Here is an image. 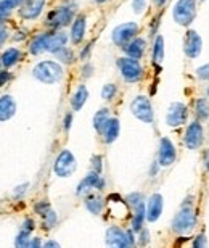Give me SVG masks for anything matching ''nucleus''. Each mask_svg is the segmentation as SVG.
<instances>
[{"label": "nucleus", "mask_w": 209, "mask_h": 248, "mask_svg": "<svg viewBox=\"0 0 209 248\" xmlns=\"http://www.w3.org/2000/svg\"><path fill=\"white\" fill-rule=\"evenodd\" d=\"M198 217L195 213V197L188 195L182 202L180 210L171 221V229L177 235H187L196 227Z\"/></svg>", "instance_id": "obj_1"}, {"label": "nucleus", "mask_w": 209, "mask_h": 248, "mask_svg": "<svg viewBox=\"0 0 209 248\" xmlns=\"http://www.w3.org/2000/svg\"><path fill=\"white\" fill-rule=\"evenodd\" d=\"M32 76L41 81L42 84H57L63 79L64 76V69L61 66V63L55 62V60H44L39 62L36 66L32 68Z\"/></svg>", "instance_id": "obj_2"}, {"label": "nucleus", "mask_w": 209, "mask_h": 248, "mask_svg": "<svg viewBox=\"0 0 209 248\" xmlns=\"http://www.w3.org/2000/svg\"><path fill=\"white\" fill-rule=\"evenodd\" d=\"M76 16V5H61V7H57L52 12H48L45 26L52 31H60V29L73 24Z\"/></svg>", "instance_id": "obj_3"}, {"label": "nucleus", "mask_w": 209, "mask_h": 248, "mask_svg": "<svg viewBox=\"0 0 209 248\" xmlns=\"http://www.w3.org/2000/svg\"><path fill=\"white\" fill-rule=\"evenodd\" d=\"M104 244L106 248H134L135 247L134 231H126L119 226H109L104 234Z\"/></svg>", "instance_id": "obj_4"}, {"label": "nucleus", "mask_w": 209, "mask_h": 248, "mask_svg": "<svg viewBox=\"0 0 209 248\" xmlns=\"http://www.w3.org/2000/svg\"><path fill=\"white\" fill-rule=\"evenodd\" d=\"M198 13V2L196 0H177L172 8V18L176 24L182 28H188L195 21Z\"/></svg>", "instance_id": "obj_5"}, {"label": "nucleus", "mask_w": 209, "mask_h": 248, "mask_svg": "<svg viewBox=\"0 0 209 248\" xmlns=\"http://www.w3.org/2000/svg\"><path fill=\"white\" fill-rule=\"evenodd\" d=\"M116 66L124 81L131 82V84L140 81L143 78V73H145V69H143L140 62L134 60V58H129V57H119L116 60Z\"/></svg>", "instance_id": "obj_6"}, {"label": "nucleus", "mask_w": 209, "mask_h": 248, "mask_svg": "<svg viewBox=\"0 0 209 248\" xmlns=\"http://www.w3.org/2000/svg\"><path fill=\"white\" fill-rule=\"evenodd\" d=\"M138 32H140V26H138V23H135V21L122 23V24H119V26H116L113 29L111 41L116 47L124 48L129 42L134 41L135 37H138L137 36Z\"/></svg>", "instance_id": "obj_7"}, {"label": "nucleus", "mask_w": 209, "mask_h": 248, "mask_svg": "<svg viewBox=\"0 0 209 248\" xmlns=\"http://www.w3.org/2000/svg\"><path fill=\"white\" fill-rule=\"evenodd\" d=\"M76 168H77V161H76V156L73 155L71 150H61L58 153V156L55 158V163H53V172L57 174L58 177H69L76 172Z\"/></svg>", "instance_id": "obj_8"}, {"label": "nucleus", "mask_w": 209, "mask_h": 248, "mask_svg": "<svg viewBox=\"0 0 209 248\" xmlns=\"http://www.w3.org/2000/svg\"><path fill=\"white\" fill-rule=\"evenodd\" d=\"M131 113L138 121L151 124L155 121V111H153L151 100L147 95H137L131 102Z\"/></svg>", "instance_id": "obj_9"}, {"label": "nucleus", "mask_w": 209, "mask_h": 248, "mask_svg": "<svg viewBox=\"0 0 209 248\" xmlns=\"http://www.w3.org/2000/svg\"><path fill=\"white\" fill-rule=\"evenodd\" d=\"M205 142V126L200 121H192L183 134V145L188 150H198Z\"/></svg>", "instance_id": "obj_10"}, {"label": "nucleus", "mask_w": 209, "mask_h": 248, "mask_svg": "<svg viewBox=\"0 0 209 248\" xmlns=\"http://www.w3.org/2000/svg\"><path fill=\"white\" fill-rule=\"evenodd\" d=\"M188 121V107L183 102H172L166 113V124L169 127H180Z\"/></svg>", "instance_id": "obj_11"}, {"label": "nucleus", "mask_w": 209, "mask_h": 248, "mask_svg": "<svg viewBox=\"0 0 209 248\" xmlns=\"http://www.w3.org/2000/svg\"><path fill=\"white\" fill-rule=\"evenodd\" d=\"M104 186H106V182H104L102 174H98V172H95V171H90L81 182H79L76 195L77 197H87L89 193H92L95 190H103Z\"/></svg>", "instance_id": "obj_12"}, {"label": "nucleus", "mask_w": 209, "mask_h": 248, "mask_svg": "<svg viewBox=\"0 0 209 248\" xmlns=\"http://www.w3.org/2000/svg\"><path fill=\"white\" fill-rule=\"evenodd\" d=\"M203 52V37L198 34L195 29H188L183 37V53L187 58L195 60L201 55Z\"/></svg>", "instance_id": "obj_13"}, {"label": "nucleus", "mask_w": 209, "mask_h": 248, "mask_svg": "<svg viewBox=\"0 0 209 248\" xmlns=\"http://www.w3.org/2000/svg\"><path fill=\"white\" fill-rule=\"evenodd\" d=\"M177 160V150L176 145L169 137L159 139V147H158V163L161 168L171 166L174 161Z\"/></svg>", "instance_id": "obj_14"}, {"label": "nucleus", "mask_w": 209, "mask_h": 248, "mask_svg": "<svg viewBox=\"0 0 209 248\" xmlns=\"http://www.w3.org/2000/svg\"><path fill=\"white\" fill-rule=\"evenodd\" d=\"M47 0H24V3L19 7V16L26 21H34L42 15L45 8Z\"/></svg>", "instance_id": "obj_15"}, {"label": "nucleus", "mask_w": 209, "mask_h": 248, "mask_svg": "<svg viewBox=\"0 0 209 248\" xmlns=\"http://www.w3.org/2000/svg\"><path fill=\"white\" fill-rule=\"evenodd\" d=\"M86 31H87V16L84 13H79L71 24L69 41H71L74 46H79V44L84 41V37H86Z\"/></svg>", "instance_id": "obj_16"}, {"label": "nucleus", "mask_w": 209, "mask_h": 248, "mask_svg": "<svg viewBox=\"0 0 209 248\" xmlns=\"http://www.w3.org/2000/svg\"><path fill=\"white\" fill-rule=\"evenodd\" d=\"M147 221L148 222H156L159 216L163 215L164 208V198L161 193H153L147 202Z\"/></svg>", "instance_id": "obj_17"}, {"label": "nucleus", "mask_w": 209, "mask_h": 248, "mask_svg": "<svg viewBox=\"0 0 209 248\" xmlns=\"http://www.w3.org/2000/svg\"><path fill=\"white\" fill-rule=\"evenodd\" d=\"M122 50H124V53H126V57L140 62L143 58V55H145V52H147V41L143 37H135L134 41L129 42Z\"/></svg>", "instance_id": "obj_18"}, {"label": "nucleus", "mask_w": 209, "mask_h": 248, "mask_svg": "<svg viewBox=\"0 0 209 248\" xmlns=\"http://www.w3.org/2000/svg\"><path fill=\"white\" fill-rule=\"evenodd\" d=\"M16 113V102L12 95H0V123L12 120Z\"/></svg>", "instance_id": "obj_19"}, {"label": "nucleus", "mask_w": 209, "mask_h": 248, "mask_svg": "<svg viewBox=\"0 0 209 248\" xmlns=\"http://www.w3.org/2000/svg\"><path fill=\"white\" fill-rule=\"evenodd\" d=\"M50 36H52V31H45V32H41V34H37V36H34L31 44H29V52H31V55H41V53L47 52Z\"/></svg>", "instance_id": "obj_20"}, {"label": "nucleus", "mask_w": 209, "mask_h": 248, "mask_svg": "<svg viewBox=\"0 0 209 248\" xmlns=\"http://www.w3.org/2000/svg\"><path fill=\"white\" fill-rule=\"evenodd\" d=\"M69 41V36L64 31H52V36L48 39V46H47V52L50 53H57L61 48L66 47V44Z\"/></svg>", "instance_id": "obj_21"}, {"label": "nucleus", "mask_w": 209, "mask_h": 248, "mask_svg": "<svg viewBox=\"0 0 209 248\" xmlns=\"http://www.w3.org/2000/svg\"><path fill=\"white\" fill-rule=\"evenodd\" d=\"M87 100H89V89L86 84H81V86H77V89L71 95V100H69L73 111H81L84 105L87 103Z\"/></svg>", "instance_id": "obj_22"}, {"label": "nucleus", "mask_w": 209, "mask_h": 248, "mask_svg": "<svg viewBox=\"0 0 209 248\" xmlns=\"http://www.w3.org/2000/svg\"><path fill=\"white\" fill-rule=\"evenodd\" d=\"M119 131H121V124H119V120L118 118H109V121L106 123V126H104L102 136H103V140L104 143H113L116 142V139L119 137Z\"/></svg>", "instance_id": "obj_23"}, {"label": "nucleus", "mask_w": 209, "mask_h": 248, "mask_svg": "<svg viewBox=\"0 0 209 248\" xmlns=\"http://www.w3.org/2000/svg\"><path fill=\"white\" fill-rule=\"evenodd\" d=\"M21 58H23V52L16 47H12L2 52V55H0V64H2L5 69H8V68H13L18 62H21Z\"/></svg>", "instance_id": "obj_24"}, {"label": "nucleus", "mask_w": 209, "mask_h": 248, "mask_svg": "<svg viewBox=\"0 0 209 248\" xmlns=\"http://www.w3.org/2000/svg\"><path fill=\"white\" fill-rule=\"evenodd\" d=\"M193 113H195L196 121L206 123L209 120V100L206 97H198L193 103Z\"/></svg>", "instance_id": "obj_25"}, {"label": "nucleus", "mask_w": 209, "mask_h": 248, "mask_svg": "<svg viewBox=\"0 0 209 248\" xmlns=\"http://www.w3.org/2000/svg\"><path fill=\"white\" fill-rule=\"evenodd\" d=\"M84 205H86V208L92 213V215L98 216L103 211L104 202L100 195H97L95 192H92V193H89L87 197H84Z\"/></svg>", "instance_id": "obj_26"}, {"label": "nucleus", "mask_w": 209, "mask_h": 248, "mask_svg": "<svg viewBox=\"0 0 209 248\" xmlns=\"http://www.w3.org/2000/svg\"><path fill=\"white\" fill-rule=\"evenodd\" d=\"M145 221H147V206H145V203H142V205H138L137 208H134L132 227H131V229L134 232H140L143 229Z\"/></svg>", "instance_id": "obj_27"}, {"label": "nucleus", "mask_w": 209, "mask_h": 248, "mask_svg": "<svg viewBox=\"0 0 209 248\" xmlns=\"http://www.w3.org/2000/svg\"><path fill=\"white\" fill-rule=\"evenodd\" d=\"M151 58L155 64H161L164 60V37L163 34H158L153 41V48H151Z\"/></svg>", "instance_id": "obj_28"}, {"label": "nucleus", "mask_w": 209, "mask_h": 248, "mask_svg": "<svg viewBox=\"0 0 209 248\" xmlns=\"http://www.w3.org/2000/svg\"><path fill=\"white\" fill-rule=\"evenodd\" d=\"M109 118H111L109 108H100V110L95 113V116H93V129H95L98 134H102L104 126H106V123L109 121Z\"/></svg>", "instance_id": "obj_29"}, {"label": "nucleus", "mask_w": 209, "mask_h": 248, "mask_svg": "<svg viewBox=\"0 0 209 248\" xmlns=\"http://www.w3.org/2000/svg\"><path fill=\"white\" fill-rule=\"evenodd\" d=\"M55 57H57L58 63H61V64H73L76 62V53H74L73 48H69V47L61 48L60 52L55 53Z\"/></svg>", "instance_id": "obj_30"}, {"label": "nucleus", "mask_w": 209, "mask_h": 248, "mask_svg": "<svg viewBox=\"0 0 209 248\" xmlns=\"http://www.w3.org/2000/svg\"><path fill=\"white\" fill-rule=\"evenodd\" d=\"M31 232H26V231H19L16 239H15V248H29L31 245Z\"/></svg>", "instance_id": "obj_31"}, {"label": "nucleus", "mask_w": 209, "mask_h": 248, "mask_svg": "<svg viewBox=\"0 0 209 248\" xmlns=\"http://www.w3.org/2000/svg\"><path fill=\"white\" fill-rule=\"evenodd\" d=\"M15 10V7L8 0H0V24H3L10 18V15Z\"/></svg>", "instance_id": "obj_32"}, {"label": "nucleus", "mask_w": 209, "mask_h": 248, "mask_svg": "<svg viewBox=\"0 0 209 248\" xmlns=\"http://www.w3.org/2000/svg\"><path fill=\"white\" fill-rule=\"evenodd\" d=\"M116 95H118V86H116V84H113V82L104 84L103 89H102V98H103V100L111 102Z\"/></svg>", "instance_id": "obj_33"}, {"label": "nucleus", "mask_w": 209, "mask_h": 248, "mask_svg": "<svg viewBox=\"0 0 209 248\" xmlns=\"http://www.w3.org/2000/svg\"><path fill=\"white\" fill-rule=\"evenodd\" d=\"M57 222H58V215L53 210L48 211L45 216H42V226H44V229H45V231L53 229V227L57 226Z\"/></svg>", "instance_id": "obj_34"}, {"label": "nucleus", "mask_w": 209, "mask_h": 248, "mask_svg": "<svg viewBox=\"0 0 209 248\" xmlns=\"http://www.w3.org/2000/svg\"><path fill=\"white\" fill-rule=\"evenodd\" d=\"M126 203L131 208H137L138 205H142L143 203V195L140 192H132L129 193V195L126 197Z\"/></svg>", "instance_id": "obj_35"}, {"label": "nucleus", "mask_w": 209, "mask_h": 248, "mask_svg": "<svg viewBox=\"0 0 209 248\" xmlns=\"http://www.w3.org/2000/svg\"><path fill=\"white\" fill-rule=\"evenodd\" d=\"M50 210H52V205L47 200H41V202H37L36 205H34V213L39 215V216H45Z\"/></svg>", "instance_id": "obj_36"}, {"label": "nucleus", "mask_w": 209, "mask_h": 248, "mask_svg": "<svg viewBox=\"0 0 209 248\" xmlns=\"http://www.w3.org/2000/svg\"><path fill=\"white\" fill-rule=\"evenodd\" d=\"M196 73V78L200 79V81H209V62L201 64V66H198L195 69Z\"/></svg>", "instance_id": "obj_37"}, {"label": "nucleus", "mask_w": 209, "mask_h": 248, "mask_svg": "<svg viewBox=\"0 0 209 248\" xmlns=\"http://www.w3.org/2000/svg\"><path fill=\"white\" fill-rule=\"evenodd\" d=\"M192 248H208V239H206L205 232H201V234H198L195 237V240H193V244H192Z\"/></svg>", "instance_id": "obj_38"}, {"label": "nucleus", "mask_w": 209, "mask_h": 248, "mask_svg": "<svg viewBox=\"0 0 209 248\" xmlns=\"http://www.w3.org/2000/svg\"><path fill=\"white\" fill-rule=\"evenodd\" d=\"M12 79H13V74L8 73L7 69H5L2 64H0V87L7 86V84L12 81Z\"/></svg>", "instance_id": "obj_39"}, {"label": "nucleus", "mask_w": 209, "mask_h": 248, "mask_svg": "<svg viewBox=\"0 0 209 248\" xmlns=\"http://www.w3.org/2000/svg\"><path fill=\"white\" fill-rule=\"evenodd\" d=\"M93 71H95L93 64H92V63H89V62H86V63L82 64V68H81V76H82V79L92 78V76H93Z\"/></svg>", "instance_id": "obj_40"}, {"label": "nucleus", "mask_w": 209, "mask_h": 248, "mask_svg": "<svg viewBox=\"0 0 209 248\" xmlns=\"http://www.w3.org/2000/svg\"><path fill=\"white\" fill-rule=\"evenodd\" d=\"M150 244V231L148 229H142L138 232V247H147Z\"/></svg>", "instance_id": "obj_41"}, {"label": "nucleus", "mask_w": 209, "mask_h": 248, "mask_svg": "<svg viewBox=\"0 0 209 248\" xmlns=\"http://www.w3.org/2000/svg\"><path fill=\"white\" fill-rule=\"evenodd\" d=\"M102 161H103V158L100 155H93L92 156V171L102 174V171H103V163Z\"/></svg>", "instance_id": "obj_42"}, {"label": "nucleus", "mask_w": 209, "mask_h": 248, "mask_svg": "<svg viewBox=\"0 0 209 248\" xmlns=\"http://www.w3.org/2000/svg\"><path fill=\"white\" fill-rule=\"evenodd\" d=\"M92 48H93V41H90V42H89L87 46L84 47L82 50H81V53H79V58H81V60H82L84 63H86V62L89 60V58H90Z\"/></svg>", "instance_id": "obj_43"}, {"label": "nucleus", "mask_w": 209, "mask_h": 248, "mask_svg": "<svg viewBox=\"0 0 209 248\" xmlns=\"http://www.w3.org/2000/svg\"><path fill=\"white\" fill-rule=\"evenodd\" d=\"M28 188H29L28 182H24V184H21V186H16V187H15V190H13V197L19 200V198L24 197V193L28 192Z\"/></svg>", "instance_id": "obj_44"}, {"label": "nucleus", "mask_w": 209, "mask_h": 248, "mask_svg": "<svg viewBox=\"0 0 209 248\" xmlns=\"http://www.w3.org/2000/svg\"><path fill=\"white\" fill-rule=\"evenodd\" d=\"M73 120H74V115H73L71 111L64 115V118H63V129H64L66 132L69 131V129H71V126H73Z\"/></svg>", "instance_id": "obj_45"}, {"label": "nucleus", "mask_w": 209, "mask_h": 248, "mask_svg": "<svg viewBox=\"0 0 209 248\" xmlns=\"http://www.w3.org/2000/svg\"><path fill=\"white\" fill-rule=\"evenodd\" d=\"M21 229L26 231V232H32L34 229H36V222H34V219H31V217H26L21 224Z\"/></svg>", "instance_id": "obj_46"}, {"label": "nucleus", "mask_w": 209, "mask_h": 248, "mask_svg": "<svg viewBox=\"0 0 209 248\" xmlns=\"http://www.w3.org/2000/svg\"><path fill=\"white\" fill-rule=\"evenodd\" d=\"M159 19H161V15H158V16H155V18H153V21H151V26H150V34H151V36H158V34H156V31H158V26H159V23H161V21H159Z\"/></svg>", "instance_id": "obj_47"}, {"label": "nucleus", "mask_w": 209, "mask_h": 248, "mask_svg": "<svg viewBox=\"0 0 209 248\" xmlns=\"http://www.w3.org/2000/svg\"><path fill=\"white\" fill-rule=\"evenodd\" d=\"M7 39H8V29H7V26H3V24H0V47L3 46Z\"/></svg>", "instance_id": "obj_48"}, {"label": "nucleus", "mask_w": 209, "mask_h": 248, "mask_svg": "<svg viewBox=\"0 0 209 248\" xmlns=\"http://www.w3.org/2000/svg\"><path fill=\"white\" fill-rule=\"evenodd\" d=\"M132 7H134V12L135 13H143V10H145V0H140V2H132Z\"/></svg>", "instance_id": "obj_49"}, {"label": "nucleus", "mask_w": 209, "mask_h": 248, "mask_svg": "<svg viewBox=\"0 0 209 248\" xmlns=\"http://www.w3.org/2000/svg\"><path fill=\"white\" fill-rule=\"evenodd\" d=\"M26 37H28L26 31H24V29H19V31H16V36H13V41L19 42V41H24Z\"/></svg>", "instance_id": "obj_50"}, {"label": "nucleus", "mask_w": 209, "mask_h": 248, "mask_svg": "<svg viewBox=\"0 0 209 248\" xmlns=\"http://www.w3.org/2000/svg\"><path fill=\"white\" fill-rule=\"evenodd\" d=\"M203 165H205V170L209 172V148H206L205 153H203Z\"/></svg>", "instance_id": "obj_51"}, {"label": "nucleus", "mask_w": 209, "mask_h": 248, "mask_svg": "<svg viewBox=\"0 0 209 248\" xmlns=\"http://www.w3.org/2000/svg\"><path fill=\"white\" fill-rule=\"evenodd\" d=\"M159 168H161V166H159V163H158V160H156V161L151 165V168H150V176H151V177H155V176L158 174Z\"/></svg>", "instance_id": "obj_52"}, {"label": "nucleus", "mask_w": 209, "mask_h": 248, "mask_svg": "<svg viewBox=\"0 0 209 248\" xmlns=\"http://www.w3.org/2000/svg\"><path fill=\"white\" fill-rule=\"evenodd\" d=\"M42 248H61V247H60V244L57 240H47Z\"/></svg>", "instance_id": "obj_53"}, {"label": "nucleus", "mask_w": 209, "mask_h": 248, "mask_svg": "<svg viewBox=\"0 0 209 248\" xmlns=\"http://www.w3.org/2000/svg\"><path fill=\"white\" fill-rule=\"evenodd\" d=\"M167 2H169V0H153V5L158 7V8H164L167 5Z\"/></svg>", "instance_id": "obj_54"}, {"label": "nucleus", "mask_w": 209, "mask_h": 248, "mask_svg": "<svg viewBox=\"0 0 209 248\" xmlns=\"http://www.w3.org/2000/svg\"><path fill=\"white\" fill-rule=\"evenodd\" d=\"M44 245H42V242H41V239H32L31 240V245H29V248H42Z\"/></svg>", "instance_id": "obj_55"}, {"label": "nucleus", "mask_w": 209, "mask_h": 248, "mask_svg": "<svg viewBox=\"0 0 209 248\" xmlns=\"http://www.w3.org/2000/svg\"><path fill=\"white\" fill-rule=\"evenodd\" d=\"M8 2L12 3L15 8H19V7H21V5L24 3V0H8Z\"/></svg>", "instance_id": "obj_56"}, {"label": "nucleus", "mask_w": 209, "mask_h": 248, "mask_svg": "<svg viewBox=\"0 0 209 248\" xmlns=\"http://www.w3.org/2000/svg\"><path fill=\"white\" fill-rule=\"evenodd\" d=\"M95 3H104V2H108V0H93Z\"/></svg>", "instance_id": "obj_57"}, {"label": "nucleus", "mask_w": 209, "mask_h": 248, "mask_svg": "<svg viewBox=\"0 0 209 248\" xmlns=\"http://www.w3.org/2000/svg\"><path fill=\"white\" fill-rule=\"evenodd\" d=\"M206 95H208V98H209V86H208V89H206Z\"/></svg>", "instance_id": "obj_58"}, {"label": "nucleus", "mask_w": 209, "mask_h": 248, "mask_svg": "<svg viewBox=\"0 0 209 248\" xmlns=\"http://www.w3.org/2000/svg\"><path fill=\"white\" fill-rule=\"evenodd\" d=\"M200 2H201V3H205V2H206V0H200Z\"/></svg>", "instance_id": "obj_59"}, {"label": "nucleus", "mask_w": 209, "mask_h": 248, "mask_svg": "<svg viewBox=\"0 0 209 248\" xmlns=\"http://www.w3.org/2000/svg\"><path fill=\"white\" fill-rule=\"evenodd\" d=\"M132 2H140V0H132Z\"/></svg>", "instance_id": "obj_60"}]
</instances>
